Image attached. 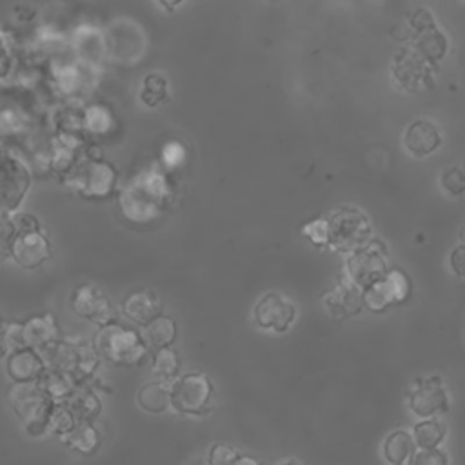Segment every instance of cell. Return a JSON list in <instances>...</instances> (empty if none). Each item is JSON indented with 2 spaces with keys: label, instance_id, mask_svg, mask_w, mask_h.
Masks as SVG:
<instances>
[{
  "label": "cell",
  "instance_id": "1",
  "mask_svg": "<svg viewBox=\"0 0 465 465\" xmlns=\"http://www.w3.org/2000/svg\"><path fill=\"white\" fill-rule=\"evenodd\" d=\"M174 189L165 169L149 165L136 173L122 189L118 203L122 214L133 223H151L163 214Z\"/></svg>",
  "mask_w": 465,
  "mask_h": 465
},
{
  "label": "cell",
  "instance_id": "2",
  "mask_svg": "<svg viewBox=\"0 0 465 465\" xmlns=\"http://www.w3.org/2000/svg\"><path fill=\"white\" fill-rule=\"evenodd\" d=\"M116 167L94 151L84 153L74 167L64 176V183L87 200H105L114 193Z\"/></svg>",
  "mask_w": 465,
  "mask_h": 465
},
{
  "label": "cell",
  "instance_id": "3",
  "mask_svg": "<svg viewBox=\"0 0 465 465\" xmlns=\"http://www.w3.org/2000/svg\"><path fill=\"white\" fill-rule=\"evenodd\" d=\"M93 349L98 358L116 365H140L147 356V345L143 343L142 334L118 322L98 329L93 340Z\"/></svg>",
  "mask_w": 465,
  "mask_h": 465
},
{
  "label": "cell",
  "instance_id": "4",
  "mask_svg": "<svg viewBox=\"0 0 465 465\" xmlns=\"http://www.w3.org/2000/svg\"><path fill=\"white\" fill-rule=\"evenodd\" d=\"M7 398L11 409L29 436H42L47 432V423L54 403L45 396L38 383H13Z\"/></svg>",
  "mask_w": 465,
  "mask_h": 465
},
{
  "label": "cell",
  "instance_id": "5",
  "mask_svg": "<svg viewBox=\"0 0 465 465\" xmlns=\"http://www.w3.org/2000/svg\"><path fill=\"white\" fill-rule=\"evenodd\" d=\"M329 223V245L343 252H354L369 242L371 223L367 216L354 207H341L331 218Z\"/></svg>",
  "mask_w": 465,
  "mask_h": 465
},
{
  "label": "cell",
  "instance_id": "6",
  "mask_svg": "<svg viewBox=\"0 0 465 465\" xmlns=\"http://www.w3.org/2000/svg\"><path fill=\"white\" fill-rule=\"evenodd\" d=\"M213 381L203 372H189L171 383V405L182 414L203 416L213 400Z\"/></svg>",
  "mask_w": 465,
  "mask_h": 465
},
{
  "label": "cell",
  "instance_id": "7",
  "mask_svg": "<svg viewBox=\"0 0 465 465\" xmlns=\"http://www.w3.org/2000/svg\"><path fill=\"white\" fill-rule=\"evenodd\" d=\"M31 187L29 165L5 151L0 158V211L13 214L24 202Z\"/></svg>",
  "mask_w": 465,
  "mask_h": 465
},
{
  "label": "cell",
  "instance_id": "8",
  "mask_svg": "<svg viewBox=\"0 0 465 465\" xmlns=\"http://www.w3.org/2000/svg\"><path fill=\"white\" fill-rule=\"evenodd\" d=\"M385 249L380 242H367L363 247L349 254L347 274L349 282L365 291L387 274Z\"/></svg>",
  "mask_w": 465,
  "mask_h": 465
},
{
  "label": "cell",
  "instance_id": "9",
  "mask_svg": "<svg viewBox=\"0 0 465 465\" xmlns=\"http://www.w3.org/2000/svg\"><path fill=\"white\" fill-rule=\"evenodd\" d=\"M411 294V282L401 269H391L387 274L363 291V307L372 312H383L392 305L403 303Z\"/></svg>",
  "mask_w": 465,
  "mask_h": 465
},
{
  "label": "cell",
  "instance_id": "10",
  "mask_svg": "<svg viewBox=\"0 0 465 465\" xmlns=\"http://www.w3.org/2000/svg\"><path fill=\"white\" fill-rule=\"evenodd\" d=\"M71 307L78 316L100 327L116 322V309L113 307L111 300L91 283H82L73 291Z\"/></svg>",
  "mask_w": 465,
  "mask_h": 465
},
{
  "label": "cell",
  "instance_id": "11",
  "mask_svg": "<svg viewBox=\"0 0 465 465\" xmlns=\"http://www.w3.org/2000/svg\"><path fill=\"white\" fill-rule=\"evenodd\" d=\"M409 407L420 418H430L438 412L449 411V396L440 376L420 378L409 391Z\"/></svg>",
  "mask_w": 465,
  "mask_h": 465
},
{
  "label": "cell",
  "instance_id": "12",
  "mask_svg": "<svg viewBox=\"0 0 465 465\" xmlns=\"http://www.w3.org/2000/svg\"><path fill=\"white\" fill-rule=\"evenodd\" d=\"M7 256L24 269H36L51 258V242L42 229L15 232Z\"/></svg>",
  "mask_w": 465,
  "mask_h": 465
},
{
  "label": "cell",
  "instance_id": "13",
  "mask_svg": "<svg viewBox=\"0 0 465 465\" xmlns=\"http://www.w3.org/2000/svg\"><path fill=\"white\" fill-rule=\"evenodd\" d=\"M294 303L278 292H267L254 307V320L260 329L285 332L294 322Z\"/></svg>",
  "mask_w": 465,
  "mask_h": 465
},
{
  "label": "cell",
  "instance_id": "14",
  "mask_svg": "<svg viewBox=\"0 0 465 465\" xmlns=\"http://www.w3.org/2000/svg\"><path fill=\"white\" fill-rule=\"evenodd\" d=\"M7 376L13 383H36L47 371L42 354L31 347H22L7 352Z\"/></svg>",
  "mask_w": 465,
  "mask_h": 465
},
{
  "label": "cell",
  "instance_id": "15",
  "mask_svg": "<svg viewBox=\"0 0 465 465\" xmlns=\"http://www.w3.org/2000/svg\"><path fill=\"white\" fill-rule=\"evenodd\" d=\"M22 338L24 347H31L38 352L60 341V329L53 312H42L29 316L22 322Z\"/></svg>",
  "mask_w": 465,
  "mask_h": 465
},
{
  "label": "cell",
  "instance_id": "16",
  "mask_svg": "<svg viewBox=\"0 0 465 465\" xmlns=\"http://www.w3.org/2000/svg\"><path fill=\"white\" fill-rule=\"evenodd\" d=\"M49 74L54 89L67 98L82 94L89 84L87 69L71 62H53Z\"/></svg>",
  "mask_w": 465,
  "mask_h": 465
},
{
  "label": "cell",
  "instance_id": "17",
  "mask_svg": "<svg viewBox=\"0 0 465 465\" xmlns=\"http://www.w3.org/2000/svg\"><path fill=\"white\" fill-rule=\"evenodd\" d=\"M403 142L411 154H414L416 158H421L436 151L441 143V138L436 125H432L427 120H416L407 127Z\"/></svg>",
  "mask_w": 465,
  "mask_h": 465
},
{
  "label": "cell",
  "instance_id": "18",
  "mask_svg": "<svg viewBox=\"0 0 465 465\" xmlns=\"http://www.w3.org/2000/svg\"><path fill=\"white\" fill-rule=\"evenodd\" d=\"M122 307H124L125 316L131 318L133 322L140 323V325H147L153 318L162 314L160 302L149 291H136V292L129 294L124 300Z\"/></svg>",
  "mask_w": 465,
  "mask_h": 465
},
{
  "label": "cell",
  "instance_id": "19",
  "mask_svg": "<svg viewBox=\"0 0 465 465\" xmlns=\"http://www.w3.org/2000/svg\"><path fill=\"white\" fill-rule=\"evenodd\" d=\"M65 405L78 423H93L102 411L98 396L85 387H76L67 398Z\"/></svg>",
  "mask_w": 465,
  "mask_h": 465
},
{
  "label": "cell",
  "instance_id": "20",
  "mask_svg": "<svg viewBox=\"0 0 465 465\" xmlns=\"http://www.w3.org/2000/svg\"><path fill=\"white\" fill-rule=\"evenodd\" d=\"M414 452L416 445L412 436L403 429L391 432L383 443V456L391 465H411Z\"/></svg>",
  "mask_w": 465,
  "mask_h": 465
},
{
  "label": "cell",
  "instance_id": "21",
  "mask_svg": "<svg viewBox=\"0 0 465 465\" xmlns=\"http://www.w3.org/2000/svg\"><path fill=\"white\" fill-rule=\"evenodd\" d=\"M116 127V118L105 104L82 107V131L89 134H109Z\"/></svg>",
  "mask_w": 465,
  "mask_h": 465
},
{
  "label": "cell",
  "instance_id": "22",
  "mask_svg": "<svg viewBox=\"0 0 465 465\" xmlns=\"http://www.w3.org/2000/svg\"><path fill=\"white\" fill-rule=\"evenodd\" d=\"M325 303L329 307L334 305V309L340 312L338 318L347 314L351 316L363 309V291L358 289L354 283L345 282L325 298Z\"/></svg>",
  "mask_w": 465,
  "mask_h": 465
},
{
  "label": "cell",
  "instance_id": "23",
  "mask_svg": "<svg viewBox=\"0 0 465 465\" xmlns=\"http://www.w3.org/2000/svg\"><path fill=\"white\" fill-rule=\"evenodd\" d=\"M174 338H176V323L165 314H158L147 325H143L142 340L147 347H153L156 351L165 349V347H171Z\"/></svg>",
  "mask_w": 465,
  "mask_h": 465
},
{
  "label": "cell",
  "instance_id": "24",
  "mask_svg": "<svg viewBox=\"0 0 465 465\" xmlns=\"http://www.w3.org/2000/svg\"><path fill=\"white\" fill-rule=\"evenodd\" d=\"M136 400L143 411L160 414L171 405V385L165 381H149L140 387Z\"/></svg>",
  "mask_w": 465,
  "mask_h": 465
},
{
  "label": "cell",
  "instance_id": "25",
  "mask_svg": "<svg viewBox=\"0 0 465 465\" xmlns=\"http://www.w3.org/2000/svg\"><path fill=\"white\" fill-rule=\"evenodd\" d=\"M31 118L24 107L13 102H0V136H22L29 129Z\"/></svg>",
  "mask_w": 465,
  "mask_h": 465
},
{
  "label": "cell",
  "instance_id": "26",
  "mask_svg": "<svg viewBox=\"0 0 465 465\" xmlns=\"http://www.w3.org/2000/svg\"><path fill=\"white\" fill-rule=\"evenodd\" d=\"M62 440L69 449L82 456H91L100 447V432L93 423H76V427Z\"/></svg>",
  "mask_w": 465,
  "mask_h": 465
},
{
  "label": "cell",
  "instance_id": "27",
  "mask_svg": "<svg viewBox=\"0 0 465 465\" xmlns=\"http://www.w3.org/2000/svg\"><path fill=\"white\" fill-rule=\"evenodd\" d=\"M36 383L53 403H65L67 398L76 389L65 374L56 372V371H49V369L42 374V378Z\"/></svg>",
  "mask_w": 465,
  "mask_h": 465
},
{
  "label": "cell",
  "instance_id": "28",
  "mask_svg": "<svg viewBox=\"0 0 465 465\" xmlns=\"http://www.w3.org/2000/svg\"><path fill=\"white\" fill-rule=\"evenodd\" d=\"M445 432H447V427L443 421L436 418H427L414 425L411 436L414 445H418L420 449H438V445L445 438Z\"/></svg>",
  "mask_w": 465,
  "mask_h": 465
},
{
  "label": "cell",
  "instance_id": "29",
  "mask_svg": "<svg viewBox=\"0 0 465 465\" xmlns=\"http://www.w3.org/2000/svg\"><path fill=\"white\" fill-rule=\"evenodd\" d=\"M153 372L162 380H173L180 372V356L174 349H158L153 354Z\"/></svg>",
  "mask_w": 465,
  "mask_h": 465
},
{
  "label": "cell",
  "instance_id": "30",
  "mask_svg": "<svg viewBox=\"0 0 465 465\" xmlns=\"http://www.w3.org/2000/svg\"><path fill=\"white\" fill-rule=\"evenodd\" d=\"M167 96V82L162 74L151 73L142 80V89H140V98L145 105L154 107L162 104Z\"/></svg>",
  "mask_w": 465,
  "mask_h": 465
},
{
  "label": "cell",
  "instance_id": "31",
  "mask_svg": "<svg viewBox=\"0 0 465 465\" xmlns=\"http://www.w3.org/2000/svg\"><path fill=\"white\" fill-rule=\"evenodd\" d=\"M76 420L73 416V412L67 409L65 403H54L53 412L49 416V423H47V430H51L53 434L65 438L74 427H76Z\"/></svg>",
  "mask_w": 465,
  "mask_h": 465
},
{
  "label": "cell",
  "instance_id": "32",
  "mask_svg": "<svg viewBox=\"0 0 465 465\" xmlns=\"http://www.w3.org/2000/svg\"><path fill=\"white\" fill-rule=\"evenodd\" d=\"M302 232H303V236L309 238V242L312 245H318V247H327L329 245V223H327V218H314V220L307 222L302 227Z\"/></svg>",
  "mask_w": 465,
  "mask_h": 465
},
{
  "label": "cell",
  "instance_id": "33",
  "mask_svg": "<svg viewBox=\"0 0 465 465\" xmlns=\"http://www.w3.org/2000/svg\"><path fill=\"white\" fill-rule=\"evenodd\" d=\"M16 69V60L13 54V47L5 31L0 29V82L7 80L11 73Z\"/></svg>",
  "mask_w": 465,
  "mask_h": 465
},
{
  "label": "cell",
  "instance_id": "34",
  "mask_svg": "<svg viewBox=\"0 0 465 465\" xmlns=\"http://www.w3.org/2000/svg\"><path fill=\"white\" fill-rule=\"evenodd\" d=\"M441 187L450 194H461L465 189V176L458 167H447L441 174Z\"/></svg>",
  "mask_w": 465,
  "mask_h": 465
},
{
  "label": "cell",
  "instance_id": "35",
  "mask_svg": "<svg viewBox=\"0 0 465 465\" xmlns=\"http://www.w3.org/2000/svg\"><path fill=\"white\" fill-rule=\"evenodd\" d=\"M238 456L240 454L232 447H229L225 443H214L209 450L207 461H209V465H232Z\"/></svg>",
  "mask_w": 465,
  "mask_h": 465
},
{
  "label": "cell",
  "instance_id": "36",
  "mask_svg": "<svg viewBox=\"0 0 465 465\" xmlns=\"http://www.w3.org/2000/svg\"><path fill=\"white\" fill-rule=\"evenodd\" d=\"M411 465H449V458L440 449H420L414 452Z\"/></svg>",
  "mask_w": 465,
  "mask_h": 465
},
{
  "label": "cell",
  "instance_id": "37",
  "mask_svg": "<svg viewBox=\"0 0 465 465\" xmlns=\"http://www.w3.org/2000/svg\"><path fill=\"white\" fill-rule=\"evenodd\" d=\"M162 165L171 169V167H176L183 162L185 158V147L180 143V142H167L163 147H162Z\"/></svg>",
  "mask_w": 465,
  "mask_h": 465
},
{
  "label": "cell",
  "instance_id": "38",
  "mask_svg": "<svg viewBox=\"0 0 465 465\" xmlns=\"http://www.w3.org/2000/svg\"><path fill=\"white\" fill-rule=\"evenodd\" d=\"M15 238V225L13 216L5 211H0V256L9 254V245Z\"/></svg>",
  "mask_w": 465,
  "mask_h": 465
},
{
  "label": "cell",
  "instance_id": "39",
  "mask_svg": "<svg viewBox=\"0 0 465 465\" xmlns=\"http://www.w3.org/2000/svg\"><path fill=\"white\" fill-rule=\"evenodd\" d=\"M465 254H463V245H458L452 252H450V269L454 271L456 276H463V262Z\"/></svg>",
  "mask_w": 465,
  "mask_h": 465
},
{
  "label": "cell",
  "instance_id": "40",
  "mask_svg": "<svg viewBox=\"0 0 465 465\" xmlns=\"http://www.w3.org/2000/svg\"><path fill=\"white\" fill-rule=\"evenodd\" d=\"M36 16V9L27 4H18L15 5V18L20 22H31Z\"/></svg>",
  "mask_w": 465,
  "mask_h": 465
},
{
  "label": "cell",
  "instance_id": "41",
  "mask_svg": "<svg viewBox=\"0 0 465 465\" xmlns=\"http://www.w3.org/2000/svg\"><path fill=\"white\" fill-rule=\"evenodd\" d=\"M232 465H262V463L252 456H238Z\"/></svg>",
  "mask_w": 465,
  "mask_h": 465
},
{
  "label": "cell",
  "instance_id": "42",
  "mask_svg": "<svg viewBox=\"0 0 465 465\" xmlns=\"http://www.w3.org/2000/svg\"><path fill=\"white\" fill-rule=\"evenodd\" d=\"M280 465H298L296 461H285V463H280Z\"/></svg>",
  "mask_w": 465,
  "mask_h": 465
},
{
  "label": "cell",
  "instance_id": "43",
  "mask_svg": "<svg viewBox=\"0 0 465 465\" xmlns=\"http://www.w3.org/2000/svg\"><path fill=\"white\" fill-rule=\"evenodd\" d=\"M2 327H4V318H2V314H0V332H2Z\"/></svg>",
  "mask_w": 465,
  "mask_h": 465
},
{
  "label": "cell",
  "instance_id": "44",
  "mask_svg": "<svg viewBox=\"0 0 465 465\" xmlns=\"http://www.w3.org/2000/svg\"><path fill=\"white\" fill-rule=\"evenodd\" d=\"M4 153H5V151H4V149H2V145H0V158L4 156Z\"/></svg>",
  "mask_w": 465,
  "mask_h": 465
}]
</instances>
